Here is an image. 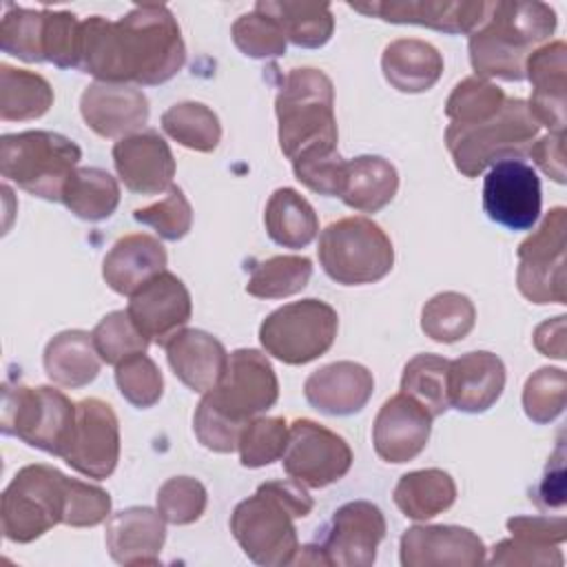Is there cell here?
Here are the masks:
<instances>
[{
  "label": "cell",
  "instance_id": "484cf974",
  "mask_svg": "<svg viewBox=\"0 0 567 567\" xmlns=\"http://www.w3.org/2000/svg\"><path fill=\"white\" fill-rule=\"evenodd\" d=\"M503 388H505V365L494 352L476 350L450 361V368H447L450 408H456L467 414L485 412L501 399Z\"/></svg>",
  "mask_w": 567,
  "mask_h": 567
},
{
  "label": "cell",
  "instance_id": "ee69618b",
  "mask_svg": "<svg viewBox=\"0 0 567 567\" xmlns=\"http://www.w3.org/2000/svg\"><path fill=\"white\" fill-rule=\"evenodd\" d=\"M93 346L100 359L109 365H117L124 359L146 352L148 339L140 332L126 310H113L93 328Z\"/></svg>",
  "mask_w": 567,
  "mask_h": 567
},
{
  "label": "cell",
  "instance_id": "52a82bcc",
  "mask_svg": "<svg viewBox=\"0 0 567 567\" xmlns=\"http://www.w3.org/2000/svg\"><path fill=\"white\" fill-rule=\"evenodd\" d=\"M319 264L341 286L383 279L394 266V248L385 230L368 217H343L319 235Z\"/></svg>",
  "mask_w": 567,
  "mask_h": 567
},
{
  "label": "cell",
  "instance_id": "db71d44e",
  "mask_svg": "<svg viewBox=\"0 0 567 567\" xmlns=\"http://www.w3.org/2000/svg\"><path fill=\"white\" fill-rule=\"evenodd\" d=\"M489 565H563V554L556 545L534 543L527 538H505L492 549Z\"/></svg>",
  "mask_w": 567,
  "mask_h": 567
},
{
  "label": "cell",
  "instance_id": "74e56055",
  "mask_svg": "<svg viewBox=\"0 0 567 567\" xmlns=\"http://www.w3.org/2000/svg\"><path fill=\"white\" fill-rule=\"evenodd\" d=\"M162 128L177 144L199 153H213L221 140L219 117L202 102L173 104L162 115Z\"/></svg>",
  "mask_w": 567,
  "mask_h": 567
},
{
  "label": "cell",
  "instance_id": "3957f363",
  "mask_svg": "<svg viewBox=\"0 0 567 567\" xmlns=\"http://www.w3.org/2000/svg\"><path fill=\"white\" fill-rule=\"evenodd\" d=\"M556 29V13L545 2H489L485 20L470 33V62L478 78L518 82L527 55Z\"/></svg>",
  "mask_w": 567,
  "mask_h": 567
},
{
  "label": "cell",
  "instance_id": "cb8c5ba5",
  "mask_svg": "<svg viewBox=\"0 0 567 567\" xmlns=\"http://www.w3.org/2000/svg\"><path fill=\"white\" fill-rule=\"evenodd\" d=\"M374 390L372 372L354 361H334L315 370L306 383V401L330 416H348L365 408Z\"/></svg>",
  "mask_w": 567,
  "mask_h": 567
},
{
  "label": "cell",
  "instance_id": "e0dca14e",
  "mask_svg": "<svg viewBox=\"0 0 567 567\" xmlns=\"http://www.w3.org/2000/svg\"><path fill=\"white\" fill-rule=\"evenodd\" d=\"M126 312L148 341L164 346L188 323L193 301L184 281L162 270L131 295Z\"/></svg>",
  "mask_w": 567,
  "mask_h": 567
},
{
  "label": "cell",
  "instance_id": "e575fe53",
  "mask_svg": "<svg viewBox=\"0 0 567 567\" xmlns=\"http://www.w3.org/2000/svg\"><path fill=\"white\" fill-rule=\"evenodd\" d=\"M60 202L84 221H102L120 204V184L104 168L82 166L66 179Z\"/></svg>",
  "mask_w": 567,
  "mask_h": 567
},
{
  "label": "cell",
  "instance_id": "681fc988",
  "mask_svg": "<svg viewBox=\"0 0 567 567\" xmlns=\"http://www.w3.org/2000/svg\"><path fill=\"white\" fill-rule=\"evenodd\" d=\"M133 219L151 226L162 239L177 241L186 237L193 226V208L182 188L171 186L159 202L135 208Z\"/></svg>",
  "mask_w": 567,
  "mask_h": 567
},
{
  "label": "cell",
  "instance_id": "2e32d148",
  "mask_svg": "<svg viewBox=\"0 0 567 567\" xmlns=\"http://www.w3.org/2000/svg\"><path fill=\"white\" fill-rule=\"evenodd\" d=\"M385 529V516L374 503L350 501L341 505L317 545L323 565L370 567L377 560Z\"/></svg>",
  "mask_w": 567,
  "mask_h": 567
},
{
  "label": "cell",
  "instance_id": "277c9868",
  "mask_svg": "<svg viewBox=\"0 0 567 567\" xmlns=\"http://www.w3.org/2000/svg\"><path fill=\"white\" fill-rule=\"evenodd\" d=\"M279 148L295 164L337 153L334 86L319 69H292L275 97Z\"/></svg>",
  "mask_w": 567,
  "mask_h": 567
},
{
  "label": "cell",
  "instance_id": "d6986e66",
  "mask_svg": "<svg viewBox=\"0 0 567 567\" xmlns=\"http://www.w3.org/2000/svg\"><path fill=\"white\" fill-rule=\"evenodd\" d=\"M350 9L374 16L394 24H419L443 33H472L487 16L489 2H452V0H372L348 2Z\"/></svg>",
  "mask_w": 567,
  "mask_h": 567
},
{
  "label": "cell",
  "instance_id": "d6a6232c",
  "mask_svg": "<svg viewBox=\"0 0 567 567\" xmlns=\"http://www.w3.org/2000/svg\"><path fill=\"white\" fill-rule=\"evenodd\" d=\"M454 501L456 483L447 472L439 467L408 472L394 487L396 507L412 520L434 518L436 514L450 509Z\"/></svg>",
  "mask_w": 567,
  "mask_h": 567
},
{
  "label": "cell",
  "instance_id": "bcb514c9",
  "mask_svg": "<svg viewBox=\"0 0 567 567\" xmlns=\"http://www.w3.org/2000/svg\"><path fill=\"white\" fill-rule=\"evenodd\" d=\"M115 383L120 394L135 408H153L164 392V377L157 363L144 352L133 354L115 365Z\"/></svg>",
  "mask_w": 567,
  "mask_h": 567
},
{
  "label": "cell",
  "instance_id": "5bb4252c",
  "mask_svg": "<svg viewBox=\"0 0 567 567\" xmlns=\"http://www.w3.org/2000/svg\"><path fill=\"white\" fill-rule=\"evenodd\" d=\"M60 458L89 478H106L120 461V423L109 403L89 396L75 403V423Z\"/></svg>",
  "mask_w": 567,
  "mask_h": 567
},
{
  "label": "cell",
  "instance_id": "816d5d0a",
  "mask_svg": "<svg viewBox=\"0 0 567 567\" xmlns=\"http://www.w3.org/2000/svg\"><path fill=\"white\" fill-rule=\"evenodd\" d=\"M111 514V496L93 483L69 478L66 509L62 523L69 527H95Z\"/></svg>",
  "mask_w": 567,
  "mask_h": 567
},
{
  "label": "cell",
  "instance_id": "603a6c76",
  "mask_svg": "<svg viewBox=\"0 0 567 567\" xmlns=\"http://www.w3.org/2000/svg\"><path fill=\"white\" fill-rule=\"evenodd\" d=\"M525 78L532 82L527 111L538 126L549 133H565V91H567V44L545 42L525 60Z\"/></svg>",
  "mask_w": 567,
  "mask_h": 567
},
{
  "label": "cell",
  "instance_id": "30bf717a",
  "mask_svg": "<svg viewBox=\"0 0 567 567\" xmlns=\"http://www.w3.org/2000/svg\"><path fill=\"white\" fill-rule=\"evenodd\" d=\"M337 310L321 299H301L270 312L259 326L264 350L288 365H303L326 354L337 337Z\"/></svg>",
  "mask_w": 567,
  "mask_h": 567
},
{
  "label": "cell",
  "instance_id": "5b68a950",
  "mask_svg": "<svg viewBox=\"0 0 567 567\" xmlns=\"http://www.w3.org/2000/svg\"><path fill=\"white\" fill-rule=\"evenodd\" d=\"M540 126L520 97H507L503 109L478 124L445 128V146L454 166L465 177H476L501 159H523L538 137Z\"/></svg>",
  "mask_w": 567,
  "mask_h": 567
},
{
  "label": "cell",
  "instance_id": "83f0119b",
  "mask_svg": "<svg viewBox=\"0 0 567 567\" xmlns=\"http://www.w3.org/2000/svg\"><path fill=\"white\" fill-rule=\"evenodd\" d=\"M166 248L157 237L133 233L120 237L102 261V277L111 290L131 297L148 279L166 270Z\"/></svg>",
  "mask_w": 567,
  "mask_h": 567
},
{
  "label": "cell",
  "instance_id": "4dcf8cb0",
  "mask_svg": "<svg viewBox=\"0 0 567 567\" xmlns=\"http://www.w3.org/2000/svg\"><path fill=\"white\" fill-rule=\"evenodd\" d=\"M42 363L53 383L62 388H84L97 377L102 359L89 332L64 330L47 343Z\"/></svg>",
  "mask_w": 567,
  "mask_h": 567
},
{
  "label": "cell",
  "instance_id": "8d00e7d4",
  "mask_svg": "<svg viewBox=\"0 0 567 567\" xmlns=\"http://www.w3.org/2000/svg\"><path fill=\"white\" fill-rule=\"evenodd\" d=\"M450 361L439 354H416L403 368L401 392L414 399L432 419L450 410L447 396Z\"/></svg>",
  "mask_w": 567,
  "mask_h": 567
},
{
  "label": "cell",
  "instance_id": "ba28073f",
  "mask_svg": "<svg viewBox=\"0 0 567 567\" xmlns=\"http://www.w3.org/2000/svg\"><path fill=\"white\" fill-rule=\"evenodd\" d=\"M69 476L53 465H24L0 498V527L11 543H31L64 518Z\"/></svg>",
  "mask_w": 567,
  "mask_h": 567
},
{
  "label": "cell",
  "instance_id": "b9f144b4",
  "mask_svg": "<svg viewBox=\"0 0 567 567\" xmlns=\"http://www.w3.org/2000/svg\"><path fill=\"white\" fill-rule=\"evenodd\" d=\"M44 9L9 7L0 22V49L24 62H44Z\"/></svg>",
  "mask_w": 567,
  "mask_h": 567
},
{
  "label": "cell",
  "instance_id": "f907efd6",
  "mask_svg": "<svg viewBox=\"0 0 567 567\" xmlns=\"http://www.w3.org/2000/svg\"><path fill=\"white\" fill-rule=\"evenodd\" d=\"M80 29L82 22L71 11L44 9L42 51L44 62L60 69H78L80 62Z\"/></svg>",
  "mask_w": 567,
  "mask_h": 567
},
{
  "label": "cell",
  "instance_id": "ab89813d",
  "mask_svg": "<svg viewBox=\"0 0 567 567\" xmlns=\"http://www.w3.org/2000/svg\"><path fill=\"white\" fill-rule=\"evenodd\" d=\"M476 321V308L470 297L447 290L434 295L421 312V330L439 343H454L465 339Z\"/></svg>",
  "mask_w": 567,
  "mask_h": 567
},
{
  "label": "cell",
  "instance_id": "f6af8a7d",
  "mask_svg": "<svg viewBox=\"0 0 567 567\" xmlns=\"http://www.w3.org/2000/svg\"><path fill=\"white\" fill-rule=\"evenodd\" d=\"M567 377L560 368L536 370L523 388V410L534 423H551L565 410Z\"/></svg>",
  "mask_w": 567,
  "mask_h": 567
},
{
  "label": "cell",
  "instance_id": "8fae6325",
  "mask_svg": "<svg viewBox=\"0 0 567 567\" xmlns=\"http://www.w3.org/2000/svg\"><path fill=\"white\" fill-rule=\"evenodd\" d=\"M565 233L567 210L551 208L540 226L518 246L516 284L525 299L532 303H565L567 275H565Z\"/></svg>",
  "mask_w": 567,
  "mask_h": 567
},
{
  "label": "cell",
  "instance_id": "f5cc1de1",
  "mask_svg": "<svg viewBox=\"0 0 567 567\" xmlns=\"http://www.w3.org/2000/svg\"><path fill=\"white\" fill-rule=\"evenodd\" d=\"M193 427H195V436L197 441L213 452L219 454H230L237 450V441L239 434L244 430V425L226 419L224 414H219L215 408H210L204 399L199 401L195 416H193Z\"/></svg>",
  "mask_w": 567,
  "mask_h": 567
},
{
  "label": "cell",
  "instance_id": "836d02e7",
  "mask_svg": "<svg viewBox=\"0 0 567 567\" xmlns=\"http://www.w3.org/2000/svg\"><path fill=\"white\" fill-rule=\"evenodd\" d=\"M268 237L284 248H306L319 233L315 208L295 188H277L264 210Z\"/></svg>",
  "mask_w": 567,
  "mask_h": 567
},
{
  "label": "cell",
  "instance_id": "9a60e30c",
  "mask_svg": "<svg viewBox=\"0 0 567 567\" xmlns=\"http://www.w3.org/2000/svg\"><path fill=\"white\" fill-rule=\"evenodd\" d=\"M540 179L523 159H501L483 179V210L509 230H529L540 217Z\"/></svg>",
  "mask_w": 567,
  "mask_h": 567
},
{
  "label": "cell",
  "instance_id": "d4e9b609",
  "mask_svg": "<svg viewBox=\"0 0 567 567\" xmlns=\"http://www.w3.org/2000/svg\"><path fill=\"white\" fill-rule=\"evenodd\" d=\"M106 549L124 567L157 565L166 540V520L151 507H126L106 520Z\"/></svg>",
  "mask_w": 567,
  "mask_h": 567
},
{
  "label": "cell",
  "instance_id": "f1b7e54d",
  "mask_svg": "<svg viewBox=\"0 0 567 567\" xmlns=\"http://www.w3.org/2000/svg\"><path fill=\"white\" fill-rule=\"evenodd\" d=\"M381 71L388 84L401 93L430 91L443 73V55L425 40H392L381 55Z\"/></svg>",
  "mask_w": 567,
  "mask_h": 567
},
{
  "label": "cell",
  "instance_id": "6da1fadb",
  "mask_svg": "<svg viewBox=\"0 0 567 567\" xmlns=\"http://www.w3.org/2000/svg\"><path fill=\"white\" fill-rule=\"evenodd\" d=\"M184 62L179 24L164 4L133 7L115 22L102 16L82 20L78 69L97 82L155 86L168 82Z\"/></svg>",
  "mask_w": 567,
  "mask_h": 567
},
{
  "label": "cell",
  "instance_id": "9c48e42d",
  "mask_svg": "<svg viewBox=\"0 0 567 567\" xmlns=\"http://www.w3.org/2000/svg\"><path fill=\"white\" fill-rule=\"evenodd\" d=\"M75 423V403L49 385H4L2 432L31 447L60 456Z\"/></svg>",
  "mask_w": 567,
  "mask_h": 567
},
{
  "label": "cell",
  "instance_id": "44dd1931",
  "mask_svg": "<svg viewBox=\"0 0 567 567\" xmlns=\"http://www.w3.org/2000/svg\"><path fill=\"white\" fill-rule=\"evenodd\" d=\"M80 113L100 137H128L148 122V100L133 84L93 82L82 91Z\"/></svg>",
  "mask_w": 567,
  "mask_h": 567
},
{
  "label": "cell",
  "instance_id": "9f6ffc18",
  "mask_svg": "<svg viewBox=\"0 0 567 567\" xmlns=\"http://www.w3.org/2000/svg\"><path fill=\"white\" fill-rule=\"evenodd\" d=\"M527 155L547 177L565 184V133H547L534 140Z\"/></svg>",
  "mask_w": 567,
  "mask_h": 567
},
{
  "label": "cell",
  "instance_id": "7c38bea8",
  "mask_svg": "<svg viewBox=\"0 0 567 567\" xmlns=\"http://www.w3.org/2000/svg\"><path fill=\"white\" fill-rule=\"evenodd\" d=\"M202 399L226 419L246 425L277 403L279 381L266 354L239 348L228 354L219 383L204 392Z\"/></svg>",
  "mask_w": 567,
  "mask_h": 567
},
{
  "label": "cell",
  "instance_id": "60d3db41",
  "mask_svg": "<svg viewBox=\"0 0 567 567\" xmlns=\"http://www.w3.org/2000/svg\"><path fill=\"white\" fill-rule=\"evenodd\" d=\"M505 93L501 86L492 84L489 80H483L478 75L461 80L447 102H445V115L450 124L454 126H470L485 122L494 117L503 104H505Z\"/></svg>",
  "mask_w": 567,
  "mask_h": 567
},
{
  "label": "cell",
  "instance_id": "7dc6e473",
  "mask_svg": "<svg viewBox=\"0 0 567 567\" xmlns=\"http://www.w3.org/2000/svg\"><path fill=\"white\" fill-rule=\"evenodd\" d=\"M235 47L255 60H266V58H279L286 53V35L281 27L266 13L261 11H250L239 16L233 22L230 29Z\"/></svg>",
  "mask_w": 567,
  "mask_h": 567
},
{
  "label": "cell",
  "instance_id": "11a10c76",
  "mask_svg": "<svg viewBox=\"0 0 567 567\" xmlns=\"http://www.w3.org/2000/svg\"><path fill=\"white\" fill-rule=\"evenodd\" d=\"M512 536L545 545H560L567 538L565 516H514L507 520Z\"/></svg>",
  "mask_w": 567,
  "mask_h": 567
},
{
  "label": "cell",
  "instance_id": "6f0895ef",
  "mask_svg": "<svg viewBox=\"0 0 567 567\" xmlns=\"http://www.w3.org/2000/svg\"><path fill=\"white\" fill-rule=\"evenodd\" d=\"M534 346L540 354L551 359H565V315L543 321L534 330Z\"/></svg>",
  "mask_w": 567,
  "mask_h": 567
},
{
  "label": "cell",
  "instance_id": "7bdbcfd3",
  "mask_svg": "<svg viewBox=\"0 0 567 567\" xmlns=\"http://www.w3.org/2000/svg\"><path fill=\"white\" fill-rule=\"evenodd\" d=\"M288 441V423L281 416L250 419L237 441L239 461L244 467H264L281 458Z\"/></svg>",
  "mask_w": 567,
  "mask_h": 567
},
{
  "label": "cell",
  "instance_id": "ffe728a7",
  "mask_svg": "<svg viewBox=\"0 0 567 567\" xmlns=\"http://www.w3.org/2000/svg\"><path fill=\"white\" fill-rule=\"evenodd\" d=\"M113 164L131 193L157 195L173 186L175 157L168 142L153 128L117 140L113 144Z\"/></svg>",
  "mask_w": 567,
  "mask_h": 567
},
{
  "label": "cell",
  "instance_id": "4316f807",
  "mask_svg": "<svg viewBox=\"0 0 567 567\" xmlns=\"http://www.w3.org/2000/svg\"><path fill=\"white\" fill-rule=\"evenodd\" d=\"M166 359L175 377L193 392L213 390L228 363V352L219 339L204 330L184 328L166 343Z\"/></svg>",
  "mask_w": 567,
  "mask_h": 567
},
{
  "label": "cell",
  "instance_id": "7402d4cb",
  "mask_svg": "<svg viewBox=\"0 0 567 567\" xmlns=\"http://www.w3.org/2000/svg\"><path fill=\"white\" fill-rule=\"evenodd\" d=\"M432 432V416L408 394L390 396L377 412L372 443L385 463H408L416 458Z\"/></svg>",
  "mask_w": 567,
  "mask_h": 567
},
{
  "label": "cell",
  "instance_id": "f546056e",
  "mask_svg": "<svg viewBox=\"0 0 567 567\" xmlns=\"http://www.w3.org/2000/svg\"><path fill=\"white\" fill-rule=\"evenodd\" d=\"M399 190L396 168L381 155H359L346 162L339 197L359 213H379Z\"/></svg>",
  "mask_w": 567,
  "mask_h": 567
},
{
  "label": "cell",
  "instance_id": "ac0fdd59",
  "mask_svg": "<svg viewBox=\"0 0 567 567\" xmlns=\"http://www.w3.org/2000/svg\"><path fill=\"white\" fill-rule=\"evenodd\" d=\"M403 567H478L485 563L483 540L458 525H414L401 536Z\"/></svg>",
  "mask_w": 567,
  "mask_h": 567
},
{
  "label": "cell",
  "instance_id": "4fadbf2b",
  "mask_svg": "<svg viewBox=\"0 0 567 567\" xmlns=\"http://www.w3.org/2000/svg\"><path fill=\"white\" fill-rule=\"evenodd\" d=\"M286 474L303 487H326L341 481L352 465V450L343 436L310 419L288 425V441L281 454Z\"/></svg>",
  "mask_w": 567,
  "mask_h": 567
},
{
  "label": "cell",
  "instance_id": "1f68e13d",
  "mask_svg": "<svg viewBox=\"0 0 567 567\" xmlns=\"http://www.w3.org/2000/svg\"><path fill=\"white\" fill-rule=\"evenodd\" d=\"M255 11L270 16L281 27L286 40L303 49L323 47L334 31V16L328 2L259 0Z\"/></svg>",
  "mask_w": 567,
  "mask_h": 567
},
{
  "label": "cell",
  "instance_id": "7a4b0ae2",
  "mask_svg": "<svg viewBox=\"0 0 567 567\" xmlns=\"http://www.w3.org/2000/svg\"><path fill=\"white\" fill-rule=\"evenodd\" d=\"M315 501L301 483L266 481L257 492L237 503L230 516V532L244 554L264 567L292 565L299 551L295 518L312 512Z\"/></svg>",
  "mask_w": 567,
  "mask_h": 567
},
{
  "label": "cell",
  "instance_id": "c3c4849f",
  "mask_svg": "<svg viewBox=\"0 0 567 567\" xmlns=\"http://www.w3.org/2000/svg\"><path fill=\"white\" fill-rule=\"evenodd\" d=\"M206 487L193 476H173L157 489V512L171 525H190L206 512Z\"/></svg>",
  "mask_w": 567,
  "mask_h": 567
},
{
  "label": "cell",
  "instance_id": "d590c367",
  "mask_svg": "<svg viewBox=\"0 0 567 567\" xmlns=\"http://www.w3.org/2000/svg\"><path fill=\"white\" fill-rule=\"evenodd\" d=\"M51 104L53 89L40 73L0 64V117L4 122L38 120Z\"/></svg>",
  "mask_w": 567,
  "mask_h": 567
},
{
  "label": "cell",
  "instance_id": "8992f818",
  "mask_svg": "<svg viewBox=\"0 0 567 567\" xmlns=\"http://www.w3.org/2000/svg\"><path fill=\"white\" fill-rule=\"evenodd\" d=\"M80 159V146L53 131H22L0 140L2 177L47 202L62 199V188Z\"/></svg>",
  "mask_w": 567,
  "mask_h": 567
},
{
  "label": "cell",
  "instance_id": "f35d334b",
  "mask_svg": "<svg viewBox=\"0 0 567 567\" xmlns=\"http://www.w3.org/2000/svg\"><path fill=\"white\" fill-rule=\"evenodd\" d=\"M312 277V261L301 255H277L255 264L246 292L257 299H284L301 292Z\"/></svg>",
  "mask_w": 567,
  "mask_h": 567
}]
</instances>
